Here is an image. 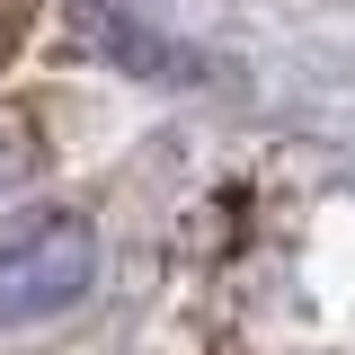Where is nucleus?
<instances>
[{"mask_svg":"<svg viewBox=\"0 0 355 355\" xmlns=\"http://www.w3.org/2000/svg\"><path fill=\"white\" fill-rule=\"evenodd\" d=\"M89 284H98V222L89 214H44L36 231H18L0 249V329L62 320Z\"/></svg>","mask_w":355,"mask_h":355,"instance_id":"nucleus-1","label":"nucleus"},{"mask_svg":"<svg viewBox=\"0 0 355 355\" xmlns=\"http://www.w3.org/2000/svg\"><path fill=\"white\" fill-rule=\"evenodd\" d=\"M44 133H36V116L27 107H0V196H18V187H36L44 178Z\"/></svg>","mask_w":355,"mask_h":355,"instance_id":"nucleus-2","label":"nucleus"},{"mask_svg":"<svg viewBox=\"0 0 355 355\" xmlns=\"http://www.w3.org/2000/svg\"><path fill=\"white\" fill-rule=\"evenodd\" d=\"M80 9L98 18V27H116V36L133 44V53H142V27L160 18V0H80Z\"/></svg>","mask_w":355,"mask_h":355,"instance_id":"nucleus-3","label":"nucleus"}]
</instances>
